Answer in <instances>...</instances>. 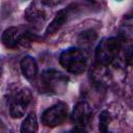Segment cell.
Listing matches in <instances>:
<instances>
[{
	"instance_id": "obj_1",
	"label": "cell",
	"mask_w": 133,
	"mask_h": 133,
	"mask_svg": "<svg viewBox=\"0 0 133 133\" xmlns=\"http://www.w3.org/2000/svg\"><path fill=\"white\" fill-rule=\"evenodd\" d=\"M122 48V42L116 37L103 38L96 48L95 58L99 65L110 64L118 55Z\"/></svg>"
},
{
	"instance_id": "obj_2",
	"label": "cell",
	"mask_w": 133,
	"mask_h": 133,
	"mask_svg": "<svg viewBox=\"0 0 133 133\" xmlns=\"http://www.w3.org/2000/svg\"><path fill=\"white\" fill-rule=\"evenodd\" d=\"M61 66L70 73L81 74L86 66V56L81 49L69 48L64 50L59 56Z\"/></svg>"
},
{
	"instance_id": "obj_3",
	"label": "cell",
	"mask_w": 133,
	"mask_h": 133,
	"mask_svg": "<svg viewBox=\"0 0 133 133\" xmlns=\"http://www.w3.org/2000/svg\"><path fill=\"white\" fill-rule=\"evenodd\" d=\"M69 78L56 70H47L41 76L42 89L48 94L63 92L68 86Z\"/></svg>"
},
{
	"instance_id": "obj_4",
	"label": "cell",
	"mask_w": 133,
	"mask_h": 133,
	"mask_svg": "<svg viewBox=\"0 0 133 133\" xmlns=\"http://www.w3.org/2000/svg\"><path fill=\"white\" fill-rule=\"evenodd\" d=\"M32 39H34V35L24 27H9L2 34L3 45L10 49L27 46Z\"/></svg>"
},
{
	"instance_id": "obj_5",
	"label": "cell",
	"mask_w": 133,
	"mask_h": 133,
	"mask_svg": "<svg viewBox=\"0 0 133 133\" xmlns=\"http://www.w3.org/2000/svg\"><path fill=\"white\" fill-rule=\"evenodd\" d=\"M32 94L27 87L15 90L9 97V113L14 118H20L25 114L30 102Z\"/></svg>"
},
{
	"instance_id": "obj_6",
	"label": "cell",
	"mask_w": 133,
	"mask_h": 133,
	"mask_svg": "<svg viewBox=\"0 0 133 133\" xmlns=\"http://www.w3.org/2000/svg\"><path fill=\"white\" fill-rule=\"evenodd\" d=\"M69 108L65 103L59 102L49 107L42 115V122L45 126L54 128L61 125L68 116Z\"/></svg>"
},
{
	"instance_id": "obj_7",
	"label": "cell",
	"mask_w": 133,
	"mask_h": 133,
	"mask_svg": "<svg viewBox=\"0 0 133 133\" xmlns=\"http://www.w3.org/2000/svg\"><path fill=\"white\" fill-rule=\"evenodd\" d=\"M90 113H91V110L89 105L85 101H80L76 104V106L73 109V112L71 115L72 122L77 126L83 127L88 122L90 117Z\"/></svg>"
},
{
	"instance_id": "obj_8",
	"label": "cell",
	"mask_w": 133,
	"mask_h": 133,
	"mask_svg": "<svg viewBox=\"0 0 133 133\" xmlns=\"http://www.w3.org/2000/svg\"><path fill=\"white\" fill-rule=\"evenodd\" d=\"M70 7L68 8H63V9H60L54 17V19L51 21V23L48 25L47 29H46V34L49 35V34H52L54 32H56L69 19V16H70Z\"/></svg>"
},
{
	"instance_id": "obj_9",
	"label": "cell",
	"mask_w": 133,
	"mask_h": 133,
	"mask_svg": "<svg viewBox=\"0 0 133 133\" xmlns=\"http://www.w3.org/2000/svg\"><path fill=\"white\" fill-rule=\"evenodd\" d=\"M21 71L25 78L33 80L37 74V63L32 56H24L21 60Z\"/></svg>"
},
{
	"instance_id": "obj_10",
	"label": "cell",
	"mask_w": 133,
	"mask_h": 133,
	"mask_svg": "<svg viewBox=\"0 0 133 133\" xmlns=\"http://www.w3.org/2000/svg\"><path fill=\"white\" fill-rule=\"evenodd\" d=\"M25 17L27 21L32 24H41L46 20V12L42 7L37 6L36 3H31L25 12Z\"/></svg>"
},
{
	"instance_id": "obj_11",
	"label": "cell",
	"mask_w": 133,
	"mask_h": 133,
	"mask_svg": "<svg viewBox=\"0 0 133 133\" xmlns=\"http://www.w3.org/2000/svg\"><path fill=\"white\" fill-rule=\"evenodd\" d=\"M38 125L35 113L28 114L21 125V133H37Z\"/></svg>"
},
{
	"instance_id": "obj_12",
	"label": "cell",
	"mask_w": 133,
	"mask_h": 133,
	"mask_svg": "<svg viewBox=\"0 0 133 133\" xmlns=\"http://www.w3.org/2000/svg\"><path fill=\"white\" fill-rule=\"evenodd\" d=\"M110 121H111V117H110L109 112L106 110L102 111L100 114V117H99V131H100V133H109L108 127H109Z\"/></svg>"
},
{
	"instance_id": "obj_13",
	"label": "cell",
	"mask_w": 133,
	"mask_h": 133,
	"mask_svg": "<svg viewBox=\"0 0 133 133\" xmlns=\"http://www.w3.org/2000/svg\"><path fill=\"white\" fill-rule=\"evenodd\" d=\"M97 35L95 33V31L92 30H88V31H84L80 34L78 41L80 42V44L82 45H90L94 43V41L96 39Z\"/></svg>"
},
{
	"instance_id": "obj_14",
	"label": "cell",
	"mask_w": 133,
	"mask_h": 133,
	"mask_svg": "<svg viewBox=\"0 0 133 133\" xmlns=\"http://www.w3.org/2000/svg\"><path fill=\"white\" fill-rule=\"evenodd\" d=\"M62 133H86V131H85V129H84L83 127L76 126V127H74L73 129L68 130V131H65V132H62Z\"/></svg>"
}]
</instances>
